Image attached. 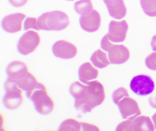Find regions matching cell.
Masks as SVG:
<instances>
[{"instance_id":"1","label":"cell","mask_w":156,"mask_h":131,"mask_svg":"<svg viewBox=\"0 0 156 131\" xmlns=\"http://www.w3.org/2000/svg\"><path fill=\"white\" fill-rule=\"evenodd\" d=\"M86 84L76 81L70 87V93L75 98V107L84 113L101 105L105 97L104 86L100 82L95 80Z\"/></svg>"},{"instance_id":"2","label":"cell","mask_w":156,"mask_h":131,"mask_svg":"<svg viewBox=\"0 0 156 131\" xmlns=\"http://www.w3.org/2000/svg\"><path fill=\"white\" fill-rule=\"evenodd\" d=\"M69 24V16L62 11L47 12L37 18L39 31H61L66 29Z\"/></svg>"},{"instance_id":"3","label":"cell","mask_w":156,"mask_h":131,"mask_svg":"<svg viewBox=\"0 0 156 131\" xmlns=\"http://www.w3.org/2000/svg\"><path fill=\"white\" fill-rule=\"evenodd\" d=\"M36 111L43 115L49 114L54 108V102L49 96L45 86L35 89L30 97Z\"/></svg>"},{"instance_id":"4","label":"cell","mask_w":156,"mask_h":131,"mask_svg":"<svg viewBox=\"0 0 156 131\" xmlns=\"http://www.w3.org/2000/svg\"><path fill=\"white\" fill-rule=\"evenodd\" d=\"M7 93L4 97V103L8 109L14 110L19 108L23 102L22 90L14 80L8 78L5 83Z\"/></svg>"},{"instance_id":"5","label":"cell","mask_w":156,"mask_h":131,"mask_svg":"<svg viewBox=\"0 0 156 131\" xmlns=\"http://www.w3.org/2000/svg\"><path fill=\"white\" fill-rule=\"evenodd\" d=\"M129 86L134 93L140 96H145L153 92L155 85L150 76L146 75H139L132 78Z\"/></svg>"},{"instance_id":"6","label":"cell","mask_w":156,"mask_h":131,"mask_svg":"<svg viewBox=\"0 0 156 131\" xmlns=\"http://www.w3.org/2000/svg\"><path fill=\"white\" fill-rule=\"evenodd\" d=\"M41 42V37L37 32L30 30L22 36L18 44L19 52L28 55L34 52Z\"/></svg>"},{"instance_id":"7","label":"cell","mask_w":156,"mask_h":131,"mask_svg":"<svg viewBox=\"0 0 156 131\" xmlns=\"http://www.w3.org/2000/svg\"><path fill=\"white\" fill-rule=\"evenodd\" d=\"M128 29V25L125 20L120 22L113 20L109 23L106 35L110 42H121L126 39Z\"/></svg>"},{"instance_id":"8","label":"cell","mask_w":156,"mask_h":131,"mask_svg":"<svg viewBox=\"0 0 156 131\" xmlns=\"http://www.w3.org/2000/svg\"><path fill=\"white\" fill-rule=\"evenodd\" d=\"M52 51L55 56L64 59L73 58L77 53L76 46L65 40L56 42L53 45Z\"/></svg>"},{"instance_id":"9","label":"cell","mask_w":156,"mask_h":131,"mask_svg":"<svg viewBox=\"0 0 156 131\" xmlns=\"http://www.w3.org/2000/svg\"><path fill=\"white\" fill-rule=\"evenodd\" d=\"M79 21L82 29L89 32H96L101 25L100 14L96 10L94 9L87 14L82 15Z\"/></svg>"},{"instance_id":"10","label":"cell","mask_w":156,"mask_h":131,"mask_svg":"<svg viewBox=\"0 0 156 131\" xmlns=\"http://www.w3.org/2000/svg\"><path fill=\"white\" fill-rule=\"evenodd\" d=\"M117 105L123 119H127L133 116H139L141 115V112L136 101L129 96L121 99Z\"/></svg>"},{"instance_id":"11","label":"cell","mask_w":156,"mask_h":131,"mask_svg":"<svg viewBox=\"0 0 156 131\" xmlns=\"http://www.w3.org/2000/svg\"><path fill=\"white\" fill-rule=\"evenodd\" d=\"M26 17L22 13H16L9 15L4 17L2 22L3 29L9 33H16L22 29L23 22Z\"/></svg>"},{"instance_id":"12","label":"cell","mask_w":156,"mask_h":131,"mask_svg":"<svg viewBox=\"0 0 156 131\" xmlns=\"http://www.w3.org/2000/svg\"><path fill=\"white\" fill-rule=\"evenodd\" d=\"M128 49L123 45H113L108 50V58L110 63L121 64L129 59Z\"/></svg>"},{"instance_id":"13","label":"cell","mask_w":156,"mask_h":131,"mask_svg":"<svg viewBox=\"0 0 156 131\" xmlns=\"http://www.w3.org/2000/svg\"><path fill=\"white\" fill-rule=\"evenodd\" d=\"M7 72L9 78L15 81L22 79L29 72L27 65L20 61L10 63L7 67Z\"/></svg>"},{"instance_id":"14","label":"cell","mask_w":156,"mask_h":131,"mask_svg":"<svg viewBox=\"0 0 156 131\" xmlns=\"http://www.w3.org/2000/svg\"><path fill=\"white\" fill-rule=\"evenodd\" d=\"M111 17L118 20L124 18L126 14V8L123 0H103Z\"/></svg>"},{"instance_id":"15","label":"cell","mask_w":156,"mask_h":131,"mask_svg":"<svg viewBox=\"0 0 156 131\" xmlns=\"http://www.w3.org/2000/svg\"><path fill=\"white\" fill-rule=\"evenodd\" d=\"M15 82L20 88L26 91V94L29 98L35 89L44 85L38 82L35 76L30 72L22 79Z\"/></svg>"},{"instance_id":"16","label":"cell","mask_w":156,"mask_h":131,"mask_svg":"<svg viewBox=\"0 0 156 131\" xmlns=\"http://www.w3.org/2000/svg\"><path fill=\"white\" fill-rule=\"evenodd\" d=\"M79 79L82 82L86 84L91 80L96 79L98 71L90 62L83 64L79 67L78 71Z\"/></svg>"},{"instance_id":"17","label":"cell","mask_w":156,"mask_h":131,"mask_svg":"<svg viewBox=\"0 0 156 131\" xmlns=\"http://www.w3.org/2000/svg\"><path fill=\"white\" fill-rule=\"evenodd\" d=\"M133 130L134 131H154V125L149 116H139L135 118L133 122Z\"/></svg>"},{"instance_id":"18","label":"cell","mask_w":156,"mask_h":131,"mask_svg":"<svg viewBox=\"0 0 156 131\" xmlns=\"http://www.w3.org/2000/svg\"><path fill=\"white\" fill-rule=\"evenodd\" d=\"M90 60L95 67L100 69L108 66L110 64L106 53L100 49H98L93 54Z\"/></svg>"},{"instance_id":"19","label":"cell","mask_w":156,"mask_h":131,"mask_svg":"<svg viewBox=\"0 0 156 131\" xmlns=\"http://www.w3.org/2000/svg\"><path fill=\"white\" fill-rule=\"evenodd\" d=\"M76 12L81 15H84L93 10V5L91 0H80L74 4Z\"/></svg>"},{"instance_id":"20","label":"cell","mask_w":156,"mask_h":131,"mask_svg":"<svg viewBox=\"0 0 156 131\" xmlns=\"http://www.w3.org/2000/svg\"><path fill=\"white\" fill-rule=\"evenodd\" d=\"M81 124L80 122L73 118L65 120L59 127V131H80Z\"/></svg>"},{"instance_id":"21","label":"cell","mask_w":156,"mask_h":131,"mask_svg":"<svg viewBox=\"0 0 156 131\" xmlns=\"http://www.w3.org/2000/svg\"><path fill=\"white\" fill-rule=\"evenodd\" d=\"M142 10L147 15L156 16V0H140Z\"/></svg>"},{"instance_id":"22","label":"cell","mask_w":156,"mask_h":131,"mask_svg":"<svg viewBox=\"0 0 156 131\" xmlns=\"http://www.w3.org/2000/svg\"><path fill=\"white\" fill-rule=\"evenodd\" d=\"M137 116H133L128 118L127 120L119 123L117 126L116 131H132L133 130V123L135 118Z\"/></svg>"},{"instance_id":"23","label":"cell","mask_w":156,"mask_h":131,"mask_svg":"<svg viewBox=\"0 0 156 131\" xmlns=\"http://www.w3.org/2000/svg\"><path fill=\"white\" fill-rule=\"evenodd\" d=\"M129 96L127 90L124 87H119L113 92L112 94V98H113L114 102L115 104L117 105L119 102L125 97Z\"/></svg>"},{"instance_id":"24","label":"cell","mask_w":156,"mask_h":131,"mask_svg":"<svg viewBox=\"0 0 156 131\" xmlns=\"http://www.w3.org/2000/svg\"><path fill=\"white\" fill-rule=\"evenodd\" d=\"M145 64L147 68L153 71H156V52L149 55L145 60Z\"/></svg>"},{"instance_id":"25","label":"cell","mask_w":156,"mask_h":131,"mask_svg":"<svg viewBox=\"0 0 156 131\" xmlns=\"http://www.w3.org/2000/svg\"><path fill=\"white\" fill-rule=\"evenodd\" d=\"M24 28L25 31L30 29L39 31L37 26V19L34 17H28L24 22Z\"/></svg>"},{"instance_id":"26","label":"cell","mask_w":156,"mask_h":131,"mask_svg":"<svg viewBox=\"0 0 156 131\" xmlns=\"http://www.w3.org/2000/svg\"><path fill=\"white\" fill-rule=\"evenodd\" d=\"M113 44L110 42V40L108 39L106 35L102 38L101 42V47L103 50L108 52Z\"/></svg>"},{"instance_id":"27","label":"cell","mask_w":156,"mask_h":131,"mask_svg":"<svg viewBox=\"0 0 156 131\" xmlns=\"http://www.w3.org/2000/svg\"><path fill=\"white\" fill-rule=\"evenodd\" d=\"M81 125L83 126V131H99L98 127L94 125L86 123L81 122Z\"/></svg>"},{"instance_id":"28","label":"cell","mask_w":156,"mask_h":131,"mask_svg":"<svg viewBox=\"0 0 156 131\" xmlns=\"http://www.w3.org/2000/svg\"><path fill=\"white\" fill-rule=\"evenodd\" d=\"M10 3L15 7L24 6L28 3V0H9Z\"/></svg>"},{"instance_id":"29","label":"cell","mask_w":156,"mask_h":131,"mask_svg":"<svg viewBox=\"0 0 156 131\" xmlns=\"http://www.w3.org/2000/svg\"><path fill=\"white\" fill-rule=\"evenodd\" d=\"M148 101L151 106L153 108L156 109V94L150 96Z\"/></svg>"},{"instance_id":"30","label":"cell","mask_w":156,"mask_h":131,"mask_svg":"<svg viewBox=\"0 0 156 131\" xmlns=\"http://www.w3.org/2000/svg\"><path fill=\"white\" fill-rule=\"evenodd\" d=\"M151 45L152 50L156 52V35L152 37L151 42Z\"/></svg>"},{"instance_id":"31","label":"cell","mask_w":156,"mask_h":131,"mask_svg":"<svg viewBox=\"0 0 156 131\" xmlns=\"http://www.w3.org/2000/svg\"><path fill=\"white\" fill-rule=\"evenodd\" d=\"M151 119H152V121H153L154 127H155V129H156V113L152 116Z\"/></svg>"},{"instance_id":"32","label":"cell","mask_w":156,"mask_h":131,"mask_svg":"<svg viewBox=\"0 0 156 131\" xmlns=\"http://www.w3.org/2000/svg\"><path fill=\"white\" fill-rule=\"evenodd\" d=\"M66 1H74V0H66Z\"/></svg>"}]
</instances>
